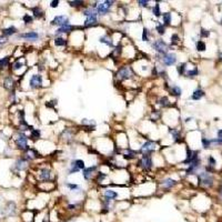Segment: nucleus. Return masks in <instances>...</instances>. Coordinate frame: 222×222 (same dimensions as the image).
<instances>
[{
    "label": "nucleus",
    "mask_w": 222,
    "mask_h": 222,
    "mask_svg": "<svg viewBox=\"0 0 222 222\" xmlns=\"http://www.w3.org/2000/svg\"><path fill=\"white\" fill-rule=\"evenodd\" d=\"M106 178V175H103V173H101V172H99L98 173V178H97V180L98 181H101L102 179H104Z\"/></svg>",
    "instance_id": "49530a36"
},
{
    "label": "nucleus",
    "mask_w": 222,
    "mask_h": 222,
    "mask_svg": "<svg viewBox=\"0 0 222 222\" xmlns=\"http://www.w3.org/2000/svg\"><path fill=\"white\" fill-rule=\"evenodd\" d=\"M156 29H157L158 33H159V35H161V36L166 33V26H164V25H161V23H158V25H157V27H156Z\"/></svg>",
    "instance_id": "bb28decb"
},
{
    "label": "nucleus",
    "mask_w": 222,
    "mask_h": 222,
    "mask_svg": "<svg viewBox=\"0 0 222 222\" xmlns=\"http://www.w3.org/2000/svg\"><path fill=\"white\" fill-rule=\"evenodd\" d=\"M66 43H67V41H66L65 39L62 37H57L55 39V45L57 47H62V46H66Z\"/></svg>",
    "instance_id": "b1692460"
},
{
    "label": "nucleus",
    "mask_w": 222,
    "mask_h": 222,
    "mask_svg": "<svg viewBox=\"0 0 222 222\" xmlns=\"http://www.w3.org/2000/svg\"><path fill=\"white\" fill-rule=\"evenodd\" d=\"M201 35H202L203 37H208V36H209V32H208V30H205V29H201Z\"/></svg>",
    "instance_id": "de8ad7c7"
},
{
    "label": "nucleus",
    "mask_w": 222,
    "mask_h": 222,
    "mask_svg": "<svg viewBox=\"0 0 222 222\" xmlns=\"http://www.w3.org/2000/svg\"><path fill=\"white\" fill-rule=\"evenodd\" d=\"M204 96V91L203 90H201V89H197L193 93H192V96H191V99H193V100H199V99H201L202 97Z\"/></svg>",
    "instance_id": "6ab92c4d"
},
{
    "label": "nucleus",
    "mask_w": 222,
    "mask_h": 222,
    "mask_svg": "<svg viewBox=\"0 0 222 222\" xmlns=\"http://www.w3.org/2000/svg\"><path fill=\"white\" fill-rule=\"evenodd\" d=\"M31 137L35 139H38L40 138V131L39 130H32V132H31Z\"/></svg>",
    "instance_id": "c9c22d12"
},
{
    "label": "nucleus",
    "mask_w": 222,
    "mask_h": 222,
    "mask_svg": "<svg viewBox=\"0 0 222 222\" xmlns=\"http://www.w3.org/2000/svg\"><path fill=\"white\" fill-rule=\"evenodd\" d=\"M185 68H187V64H181V65H179V67L177 68V69H178V72L180 74H183L185 71Z\"/></svg>",
    "instance_id": "7c9ffc66"
},
{
    "label": "nucleus",
    "mask_w": 222,
    "mask_h": 222,
    "mask_svg": "<svg viewBox=\"0 0 222 222\" xmlns=\"http://www.w3.org/2000/svg\"><path fill=\"white\" fill-rule=\"evenodd\" d=\"M171 20H172V16H171L170 12L163 13V25L164 26H169L171 23Z\"/></svg>",
    "instance_id": "4be33fe9"
},
{
    "label": "nucleus",
    "mask_w": 222,
    "mask_h": 222,
    "mask_svg": "<svg viewBox=\"0 0 222 222\" xmlns=\"http://www.w3.org/2000/svg\"><path fill=\"white\" fill-rule=\"evenodd\" d=\"M153 15H154V16H157V17H159V16L161 15V11H160V5H159V2H157V3L154 5V8H153Z\"/></svg>",
    "instance_id": "cd10ccee"
},
{
    "label": "nucleus",
    "mask_w": 222,
    "mask_h": 222,
    "mask_svg": "<svg viewBox=\"0 0 222 222\" xmlns=\"http://www.w3.org/2000/svg\"><path fill=\"white\" fill-rule=\"evenodd\" d=\"M117 198H118V193L116 191H113V190H106L104 191V199H107L109 201H112V200H114Z\"/></svg>",
    "instance_id": "dca6fc26"
},
{
    "label": "nucleus",
    "mask_w": 222,
    "mask_h": 222,
    "mask_svg": "<svg viewBox=\"0 0 222 222\" xmlns=\"http://www.w3.org/2000/svg\"><path fill=\"white\" fill-rule=\"evenodd\" d=\"M21 67H23V64L22 62H16L13 65V70H19Z\"/></svg>",
    "instance_id": "79ce46f5"
},
{
    "label": "nucleus",
    "mask_w": 222,
    "mask_h": 222,
    "mask_svg": "<svg viewBox=\"0 0 222 222\" xmlns=\"http://www.w3.org/2000/svg\"><path fill=\"white\" fill-rule=\"evenodd\" d=\"M15 166H16V169H18V170H23V169H26V166H27V161L23 160V159H19V160L16 161Z\"/></svg>",
    "instance_id": "a211bd4d"
},
{
    "label": "nucleus",
    "mask_w": 222,
    "mask_h": 222,
    "mask_svg": "<svg viewBox=\"0 0 222 222\" xmlns=\"http://www.w3.org/2000/svg\"><path fill=\"white\" fill-rule=\"evenodd\" d=\"M16 144L19 149L21 150H28V139L25 134L20 133L18 136V138L16 139Z\"/></svg>",
    "instance_id": "6e6552de"
},
{
    "label": "nucleus",
    "mask_w": 222,
    "mask_h": 222,
    "mask_svg": "<svg viewBox=\"0 0 222 222\" xmlns=\"http://www.w3.org/2000/svg\"><path fill=\"white\" fill-rule=\"evenodd\" d=\"M97 10H94L93 7L91 8H87L84 10V16L87 17L86 18V21H84V26L86 27H91V26H94L98 21L97 19Z\"/></svg>",
    "instance_id": "f257e3e1"
},
{
    "label": "nucleus",
    "mask_w": 222,
    "mask_h": 222,
    "mask_svg": "<svg viewBox=\"0 0 222 222\" xmlns=\"http://www.w3.org/2000/svg\"><path fill=\"white\" fill-rule=\"evenodd\" d=\"M86 168V164L83 162V160L81 159H78V160H74L71 162L70 164V170H69V173L68 175H72L74 172H78L79 170H83Z\"/></svg>",
    "instance_id": "20e7f679"
},
{
    "label": "nucleus",
    "mask_w": 222,
    "mask_h": 222,
    "mask_svg": "<svg viewBox=\"0 0 222 222\" xmlns=\"http://www.w3.org/2000/svg\"><path fill=\"white\" fill-rule=\"evenodd\" d=\"M100 42H102V43H106V45H108L109 47H112L113 46V42H112V39H111L109 36H102V37H100Z\"/></svg>",
    "instance_id": "412c9836"
},
{
    "label": "nucleus",
    "mask_w": 222,
    "mask_h": 222,
    "mask_svg": "<svg viewBox=\"0 0 222 222\" xmlns=\"http://www.w3.org/2000/svg\"><path fill=\"white\" fill-rule=\"evenodd\" d=\"M8 62H9V57H5V58H2V59L0 60V68L6 67V66L8 65Z\"/></svg>",
    "instance_id": "c756f323"
},
{
    "label": "nucleus",
    "mask_w": 222,
    "mask_h": 222,
    "mask_svg": "<svg viewBox=\"0 0 222 222\" xmlns=\"http://www.w3.org/2000/svg\"><path fill=\"white\" fill-rule=\"evenodd\" d=\"M142 40L143 41H148L149 40V33H148V30L144 28L143 31H142Z\"/></svg>",
    "instance_id": "f704fd0d"
},
{
    "label": "nucleus",
    "mask_w": 222,
    "mask_h": 222,
    "mask_svg": "<svg viewBox=\"0 0 222 222\" xmlns=\"http://www.w3.org/2000/svg\"><path fill=\"white\" fill-rule=\"evenodd\" d=\"M218 136H219V138H222V130L218 131Z\"/></svg>",
    "instance_id": "3c124183"
},
{
    "label": "nucleus",
    "mask_w": 222,
    "mask_h": 222,
    "mask_svg": "<svg viewBox=\"0 0 222 222\" xmlns=\"http://www.w3.org/2000/svg\"><path fill=\"white\" fill-rule=\"evenodd\" d=\"M210 143H211L210 140H208V139H205V138H202V144H203L204 148H208V147L210 146Z\"/></svg>",
    "instance_id": "58836bf2"
},
{
    "label": "nucleus",
    "mask_w": 222,
    "mask_h": 222,
    "mask_svg": "<svg viewBox=\"0 0 222 222\" xmlns=\"http://www.w3.org/2000/svg\"><path fill=\"white\" fill-rule=\"evenodd\" d=\"M74 29V26H71V25H67V26H64V27L58 28L57 33H66V32H70V31H72Z\"/></svg>",
    "instance_id": "f3484780"
},
{
    "label": "nucleus",
    "mask_w": 222,
    "mask_h": 222,
    "mask_svg": "<svg viewBox=\"0 0 222 222\" xmlns=\"http://www.w3.org/2000/svg\"><path fill=\"white\" fill-rule=\"evenodd\" d=\"M160 104H161V106H163V107H166V106L168 107V106L170 104V103H169V99H168L166 97L161 98V99H160Z\"/></svg>",
    "instance_id": "72a5a7b5"
},
{
    "label": "nucleus",
    "mask_w": 222,
    "mask_h": 222,
    "mask_svg": "<svg viewBox=\"0 0 222 222\" xmlns=\"http://www.w3.org/2000/svg\"><path fill=\"white\" fill-rule=\"evenodd\" d=\"M209 164L211 166H215V160H214V158L213 157H209Z\"/></svg>",
    "instance_id": "a18cd8bd"
},
{
    "label": "nucleus",
    "mask_w": 222,
    "mask_h": 222,
    "mask_svg": "<svg viewBox=\"0 0 222 222\" xmlns=\"http://www.w3.org/2000/svg\"><path fill=\"white\" fill-rule=\"evenodd\" d=\"M171 133H172V136H173V139L178 140V139L180 138V133H179V132H178V131H177L176 129L172 130V131H171Z\"/></svg>",
    "instance_id": "a19ab883"
},
{
    "label": "nucleus",
    "mask_w": 222,
    "mask_h": 222,
    "mask_svg": "<svg viewBox=\"0 0 222 222\" xmlns=\"http://www.w3.org/2000/svg\"><path fill=\"white\" fill-rule=\"evenodd\" d=\"M221 23H222V20H221Z\"/></svg>",
    "instance_id": "603ef678"
},
{
    "label": "nucleus",
    "mask_w": 222,
    "mask_h": 222,
    "mask_svg": "<svg viewBox=\"0 0 222 222\" xmlns=\"http://www.w3.org/2000/svg\"><path fill=\"white\" fill-rule=\"evenodd\" d=\"M42 84V77L40 74H33L31 78H30V87L32 89H37L40 88Z\"/></svg>",
    "instance_id": "9b49d317"
},
{
    "label": "nucleus",
    "mask_w": 222,
    "mask_h": 222,
    "mask_svg": "<svg viewBox=\"0 0 222 222\" xmlns=\"http://www.w3.org/2000/svg\"><path fill=\"white\" fill-rule=\"evenodd\" d=\"M51 25L59 26V28L67 26V25H70L69 23V18L67 16H56L55 18H53V20L51 21Z\"/></svg>",
    "instance_id": "0eeeda50"
},
{
    "label": "nucleus",
    "mask_w": 222,
    "mask_h": 222,
    "mask_svg": "<svg viewBox=\"0 0 222 222\" xmlns=\"http://www.w3.org/2000/svg\"><path fill=\"white\" fill-rule=\"evenodd\" d=\"M23 21H25L26 23H31V22H32V17H30L29 15H25V16H23Z\"/></svg>",
    "instance_id": "4c0bfd02"
},
{
    "label": "nucleus",
    "mask_w": 222,
    "mask_h": 222,
    "mask_svg": "<svg viewBox=\"0 0 222 222\" xmlns=\"http://www.w3.org/2000/svg\"><path fill=\"white\" fill-rule=\"evenodd\" d=\"M171 93H172L173 96H176V97H179V96H181L182 90H181V88H180V87H178V86H173V87H172V89H171Z\"/></svg>",
    "instance_id": "393cba45"
},
{
    "label": "nucleus",
    "mask_w": 222,
    "mask_h": 222,
    "mask_svg": "<svg viewBox=\"0 0 222 222\" xmlns=\"http://www.w3.org/2000/svg\"><path fill=\"white\" fill-rule=\"evenodd\" d=\"M197 49H198V51H204L205 50V43H204L203 41H198V43H197Z\"/></svg>",
    "instance_id": "c85d7f7f"
},
{
    "label": "nucleus",
    "mask_w": 222,
    "mask_h": 222,
    "mask_svg": "<svg viewBox=\"0 0 222 222\" xmlns=\"http://www.w3.org/2000/svg\"><path fill=\"white\" fill-rule=\"evenodd\" d=\"M16 32H17V29H16V27H13V26H11L9 28H6V29L2 30L3 36H11V35H13Z\"/></svg>",
    "instance_id": "aec40b11"
},
{
    "label": "nucleus",
    "mask_w": 222,
    "mask_h": 222,
    "mask_svg": "<svg viewBox=\"0 0 222 222\" xmlns=\"http://www.w3.org/2000/svg\"><path fill=\"white\" fill-rule=\"evenodd\" d=\"M152 48L157 51L160 55H166L168 51V45L162 40V39H158L152 43Z\"/></svg>",
    "instance_id": "7ed1b4c3"
},
{
    "label": "nucleus",
    "mask_w": 222,
    "mask_h": 222,
    "mask_svg": "<svg viewBox=\"0 0 222 222\" xmlns=\"http://www.w3.org/2000/svg\"><path fill=\"white\" fill-rule=\"evenodd\" d=\"M12 83H13L12 79H11V78H7L6 81H5V87H6L7 89H11V88H12Z\"/></svg>",
    "instance_id": "2f4dec72"
},
{
    "label": "nucleus",
    "mask_w": 222,
    "mask_h": 222,
    "mask_svg": "<svg viewBox=\"0 0 222 222\" xmlns=\"http://www.w3.org/2000/svg\"><path fill=\"white\" fill-rule=\"evenodd\" d=\"M51 176H52L51 171H50L49 169H47V168L41 169L40 172H39V178H40L41 180H50V179H51Z\"/></svg>",
    "instance_id": "4468645a"
},
{
    "label": "nucleus",
    "mask_w": 222,
    "mask_h": 222,
    "mask_svg": "<svg viewBox=\"0 0 222 222\" xmlns=\"http://www.w3.org/2000/svg\"><path fill=\"white\" fill-rule=\"evenodd\" d=\"M19 38H23V39H27V40H37L39 38V33L36 31H29L26 33H21Z\"/></svg>",
    "instance_id": "ddd939ff"
},
{
    "label": "nucleus",
    "mask_w": 222,
    "mask_h": 222,
    "mask_svg": "<svg viewBox=\"0 0 222 222\" xmlns=\"http://www.w3.org/2000/svg\"><path fill=\"white\" fill-rule=\"evenodd\" d=\"M94 171H96V166H89V168H84L83 169V178L86 179V180H90V178L92 176L93 173H94Z\"/></svg>",
    "instance_id": "2eb2a0df"
},
{
    "label": "nucleus",
    "mask_w": 222,
    "mask_h": 222,
    "mask_svg": "<svg viewBox=\"0 0 222 222\" xmlns=\"http://www.w3.org/2000/svg\"><path fill=\"white\" fill-rule=\"evenodd\" d=\"M32 13H33V16H35L36 18H40V17H42V10L40 9L39 7H35V8H32Z\"/></svg>",
    "instance_id": "a878e982"
},
{
    "label": "nucleus",
    "mask_w": 222,
    "mask_h": 222,
    "mask_svg": "<svg viewBox=\"0 0 222 222\" xmlns=\"http://www.w3.org/2000/svg\"><path fill=\"white\" fill-rule=\"evenodd\" d=\"M117 76H118V78H119L120 80H127V79H130V78H131V76H132V70L130 69L129 67H123V68L119 69Z\"/></svg>",
    "instance_id": "423d86ee"
},
{
    "label": "nucleus",
    "mask_w": 222,
    "mask_h": 222,
    "mask_svg": "<svg viewBox=\"0 0 222 222\" xmlns=\"http://www.w3.org/2000/svg\"><path fill=\"white\" fill-rule=\"evenodd\" d=\"M156 149V143L152 142V141H147L141 148H140V151L143 153V154H150L152 151H154Z\"/></svg>",
    "instance_id": "9d476101"
},
{
    "label": "nucleus",
    "mask_w": 222,
    "mask_h": 222,
    "mask_svg": "<svg viewBox=\"0 0 222 222\" xmlns=\"http://www.w3.org/2000/svg\"><path fill=\"white\" fill-rule=\"evenodd\" d=\"M163 185H164L166 188H172L173 185H176V180L168 178V179H166V180L163 181Z\"/></svg>",
    "instance_id": "5701e85b"
},
{
    "label": "nucleus",
    "mask_w": 222,
    "mask_h": 222,
    "mask_svg": "<svg viewBox=\"0 0 222 222\" xmlns=\"http://www.w3.org/2000/svg\"><path fill=\"white\" fill-rule=\"evenodd\" d=\"M199 179H200V183H202L204 185H212V177L210 176L209 173H207V172H203V173H201L200 177H199Z\"/></svg>",
    "instance_id": "f8f14e48"
},
{
    "label": "nucleus",
    "mask_w": 222,
    "mask_h": 222,
    "mask_svg": "<svg viewBox=\"0 0 222 222\" xmlns=\"http://www.w3.org/2000/svg\"><path fill=\"white\" fill-rule=\"evenodd\" d=\"M6 42V39L5 38H0V45H2V43H5Z\"/></svg>",
    "instance_id": "8fccbe9b"
},
{
    "label": "nucleus",
    "mask_w": 222,
    "mask_h": 222,
    "mask_svg": "<svg viewBox=\"0 0 222 222\" xmlns=\"http://www.w3.org/2000/svg\"><path fill=\"white\" fill-rule=\"evenodd\" d=\"M197 74H198V69H197V68H194L193 70H191V71H188V72H187L188 77H193V76H195Z\"/></svg>",
    "instance_id": "ea45409f"
},
{
    "label": "nucleus",
    "mask_w": 222,
    "mask_h": 222,
    "mask_svg": "<svg viewBox=\"0 0 222 222\" xmlns=\"http://www.w3.org/2000/svg\"><path fill=\"white\" fill-rule=\"evenodd\" d=\"M171 40H172V42H177V41L179 40V37H178V35H172V37H171Z\"/></svg>",
    "instance_id": "09e8293b"
},
{
    "label": "nucleus",
    "mask_w": 222,
    "mask_h": 222,
    "mask_svg": "<svg viewBox=\"0 0 222 222\" xmlns=\"http://www.w3.org/2000/svg\"><path fill=\"white\" fill-rule=\"evenodd\" d=\"M58 5H59V0H53L50 2V7H52V8H57Z\"/></svg>",
    "instance_id": "c03bdc74"
},
{
    "label": "nucleus",
    "mask_w": 222,
    "mask_h": 222,
    "mask_svg": "<svg viewBox=\"0 0 222 222\" xmlns=\"http://www.w3.org/2000/svg\"><path fill=\"white\" fill-rule=\"evenodd\" d=\"M162 61H163L164 66H173L177 62V56L175 53L166 52V55H163Z\"/></svg>",
    "instance_id": "1a4fd4ad"
},
{
    "label": "nucleus",
    "mask_w": 222,
    "mask_h": 222,
    "mask_svg": "<svg viewBox=\"0 0 222 222\" xmlns=\"http://www.w3.org/2000/svg\"><path fill=\"white\" fill-rule=\"evenodd\" d=\"M140 166H142L144 170H150L152 168V159L150 157V154H143L142 158L139 160L138 162Z\"/></svg>",
    "instance_id": "39448f33"
},
{
    "label": "nucleus",
    "mask_w": 222,
    "mask_h": 222,
    "mask_svg": "<svg viewBox=\"0 0 222 222\" xmlns=\"http://www.w3.org/2000/svg\"><path fill=\"white\" fill-rule=\"evenodd\" d=\"M67 187H68L71 191H74V192H76V190H78V189H79V185H71V183H68Z\"/></svg>",
    "instance_id": "e433bc0d"
},
{
    "label": "nucleus",
    "mask_w": 222,
    "mask_h": 222,
    "mask_svg": "<svg viewBox=\"0 0 222 222\" xmlns=\"http://www.w3.org/2000/svg\"><path fill=\"white\" fill-rule=\"evenodd\" d=\"M71 7H80L83 5V1H69L68 2Z\"/></svg>",
    "instance_id": "473e14b6"
},
{
    "label": "nucleus",
    "mask_w": 222,
    "mask_h": 222,
    "mask_svg": "<svg viewBox=\"0 0 222 222\" xmlns=\"http://www.w3.org/2000/svg\"><path fill=\"white\" fill-rule=\"evenodd\" d=\"M114 2L113 1H103V2H97L96 3V8H97V13L99 15H106L110 11V8L112 7Z\"/></svg>",
    "instance_id": "f03ea898"
},
{
    "label": "nucleus",
    "mask_w": 222,
    "mask_h": 222,
    "mask_svg": "<svg viewBox=\"0 0 222 222\" xmlns=\"http://www.w3.org/2000/svg\"><path fill=\"white\" fill-rule=\"evenodd\" d=\"M138 5L139 6H141V7H148V5H149V1H147V0H144V1H138Z\"/></svg>",
    "instance_id": "37998d69"
}]
</instances>
